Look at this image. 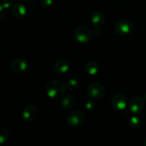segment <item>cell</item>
I'll use <instances>...</instances> for the list:
<instances>
[{
  "mask_svg": "<svg viewBox=\"0 0 146 146\" xmlns=\"http://www.w3.org/2000/svg\"><path fill=\"white\" fill-rule=\"evenodd\" d=\"M66 90V85L58 81H53L48 83L46 86V94L53 99H58L63 97Z\"/></svg>",
  "mask_w": 146,
  "mask_h": 146,
  "instance_id": "1",
  "label": "cell"
},
{
  "mask_svg": "<svg viewBox=\"0 0 146 146\" xmlns=\"http://www.w3.org/2000/svg\"><path fill=\"white\" fill-rule=\"evenodd\" d=\"M74 36L78 42L84 44L91 41L92 38V33L87 27L79 26L74 30Z\"/></svg>",
  "mask_w": 146,
  "mask_h": 146,
  "instance_id": "2",
  "label": "cell"
},
{
  "mask_svg": "<svg viewBox=\"0 0 146 146\" xmlns=\"http://www.w3.org/2000/svg\"><path fill=\"white\" fill-rule=\"evenodd\" d=\"M105 87L100 82H94L87 88V94L93 99H98L105 94Z\"/></svg>",
  "mask_w": 146,
  "mask_h": 146,
  "instance_id": "3",
  "label": "cell"
},
{
  "mask_svg": "<svg viewBox=\"0 0 146 146\" xmlns=\"http://www.w3.org/2000/svg\"><path fill=\"white\" fill-rule=\"evenodd\" d=\"M115 31L121 36L129 35L133 31V24L129 20H119L115 24Z\"/></svg>",
  "mask_w": 146,
  "mask_h": 146,
  "instance_id": "4",
  "label": "cell"
},
{
  "mask_svg": "<svg viewBox=\"0 0 146 146\" xmlns=\"http://www.w3.org/2000/svg\"><path fill=\"white\" fill-rule=\"evenodd\" d=\"M85 120V115L82 111H71L66 118V122L68 125L71 127H78L82 125Z\"/></svg>",
  "mask_w": 146,
  "mask_h": 146,
  "instance_id": "5",
  "label": "cell"
},
{
  "mask_svg": "<svg viewBox=\"0 0 146 146\" xmlns=\"http://www.w3.org/2000/svg\"><path fill=\"white\" fill-rule=\"evenodd\" d=\"M111 105L117 111H123L127 107V99L123 94H115L112 98Z\"/></svg>",
  "mask_w": 146,
  "mask_h": 146,
  "instance_id": "6",
  "label": "cell"
},
{
  "mask_svg": "<svg viewBox=\"0 0 146 146\" xmlns=\"http://www.w3.org/2000/svg\"><path fill=\"white\" fill-rule=\"evenodd\" d=\"M29 64L27 60L24 58H15L10 63V68L14 72L21 74L28 69Z\"/></svg>",
  "mask_w": 146,
  "mask_h": 146,
  "instance_id": "7",
  "label": "cell"
},
{
  "mask_svg": "<svg viewBox=\"0 0 146 146\" xmlns=\"http://www.w3.org/2000/svg\"><path fill=\"white\" fill-rule=\"evenodd\" d=\"M144 105H145V102L141 97L135 96L130 101L128 106H129L130 111L133 113L138 114L143 111Z\"/></svg>",
  "mask_w": 146,
  "mask_h": 146,
  "instance_id": "8",
  "label": "cell"
},
{
  "mask_svg": "<svg viewBox=\"0 0 146 146\" xmlns=\"http://www.w3.org/2000/svg\"><path fill=\"white\" fill-rule=\"evenodd\" d=\"M37 113H38V111H37L36 107L34 105H29L26 106L23 110L21 116L24 121L27 122H31L36 119Z\"/></svg>",
  "mask_w": 146,
  "mask_h": 146,
  "instance_id": "9",
  "label": "cell"
},
{
  "mask_svg": "<svg viewBox=\"0 0 146 146\" xmlns=\"http://www.w3.org/2000/svg\"><path fill=\"white\" fill-rule=\"evenodd\" d=\"M11 13L15 18L18 19H22L27 16V10L24 4L21 3H17L11 7Z\"/></svg>",
  "mask_w": 146,
  "mask_h": 146,
  "instance_id": "10",
  "label": "cell"
},
{
  "mask_svg": "<svg viewBox=\"0 0 146 146\" xmlns=\"http://www.w3.org/2000/svg\"><path fill=\"white\" fill-rule=\"evenodd\" d=\"M70 64L67 60L59 59L55 62L54 65V70L57 74H66L69 70Z\"/></svg>",
  "mask_w": 146,
  "mask_h": 146,
  "instance_id": "11",
  "label": "cell"
},
{
  "mask_svg": "<svg viewBox=\"0 0 146 146\" xmlns=\"http://www.w3.org/2000/svg\"><path fill=\"white\" fill-rule=\"evenodd\" d=\"M91 19L94 27H101L105 24V17H104V14L98 11H94L91 14Z\"/></svg>",
  "mask_w": 146,
  "mask_h": 146,
  "instance_id": "12",
  "label": "cell"
},
{
  "mask_svg": "<svg viewBox=\"0 0 146 146\" xmlns=\"http://www.w3.org/2000/svg\"><path fill=\"white\" fill-rule=\"evenodd\" d=\"M99 68V64L96 61H89L85 66L86 71L91 76H94L98 74Z\"/></svg>",
  "mask_w": 146,
  "mask_h": 146,
  "instance_id": "13",
  "label": "cell"
},
{
  "mask_svg": "<svg viewBox=\"0 0 146 146\" xmlns=\"http://www.w3.org/2000/svg\"><path fill=\"white\" fill-rule=\"evenodd\" d=\"M76 98L71 95H66L63 97L61 105L64 109H71L75 106Z\"/></svg>",
  "mask_w": 146,
  "mask_h": 146,
  "instance_id": "14",
  "label": "cell"
},
{
  "mask_svg": "<svg viewBox=\"0 0 146 146\" xmlns=\"http://www.w3.org/2000/svg\"><path fill=\"white\" fill-rule=\"evenodd\" d=\"M128 123H129L130 127H131L133 129H138L141 125L142 121H141V119L140 118V117L134 115V116H132L130 118L129 122Z\"/></svg>",
  "mask_w": 146,
  "mask_h": 146,
  "instance_id": "15",
  "label": "cell"
},
{
  "mask_svg": "<svg viewBox=\"0 0 146 146\" xmlns=\"http://www.w3.org/2000/svg\"><path fill=\"white\" fill-rule=\"evenodd\" d=\"M9 136V133L8 130L4 127H1L0 128V143H5L8 141Z\"/></svg>",
  "mask_w": 146,
  "mask_h": 146,
  "instance_id": "16",
  "label": "cell"
},
{
  "mask_svg": "<svg viewBox=\"0 0 146 146\" xmlns=\"http://www.w3.org/2000/svg\"><path fill=\"white\" fill-rule=\"evenodd\" d=\"M66 89L69 91H75L78 87V81L76 79H70L66 84Z\"/></svg>",
  "mask_w": 146,
  "mask_h": 146,
  "instance_id": "17",
  "label": "cell"
},
{
  "mask_svg": "<svg viewBox=\"0 0 146 146\" xmlns=\"http://www.w3.org/2000/svg\"><path fill=\"white\" fill-rule=\"evenodd\" d=\"M41 7L45 9H49L53 4V0H41Z\"/></svg>",
  "mask_w": 146,
  "mask_h": 146,
  "instance_id": "18",
  "label": "cell"
},
{
  "mask_svg": "<svg viewBox=\"0 0 146 146\" xmlns=\"http://www.w3.org/2000/svg\"><path fill=\"white\" fill-rule=\"evenodd\" d=\"M11 4H12V0H2L1 6L5 9L9 8Z\"/></svg>",
  "mask_w": 146,
  "mask_h": 146,
  "instance_id": "19",
  "label": "cell"
},
{
  "mask_svg": "<svg viewBox=\"0 0 146 146\" xmlns=\"http://www.w3.org/2000/svg\"><path fill=\"white\" fill-rule=\"evenodd\" d=\"M94 106H95V104H94V102L93 101H88V102H87L86 104V108L88 111H91V110H92L93 108H94Z\"/></svg>",
  "mask_w": 146,
  "mask_h": 146,
  "instance_id": "20",
  "label": "cell"
},
{
  "mask_svg": "<svg viewBox=\"0 0 146 146\" xmlns=\"http://www.w3.org/2000/svg\"><path fill=\"white\" fill-rule=\"evenodd\" d=\"M93 33L94 34L95 36H99L101 34V27H94V30H93Z\"/></svg>",
  "mask_w": 146,
  "mask_h": 146,
  "instance_id": "21",
  "label": "cell"
},
{
  "mask_svg": "<svg viewBox=\"0 0 146 146\" xmlns=\"http://www.w3.org/2000/svg\"><path fill=\"white\" fill-rule=\"evenodd\" d=\"M143 144H144V145L146 146V137H145V139H144V141H143Z\"/></svg>",
  "mask_w": 146,
  "mask_h": 146,
  "instance_id": "22",
  "label": "cell"
},
{
  "mask_svg": "<svg viewBox=\"0 0 146 146\" xmlns=\"http://www.w3.org/2000/svg\"><path fill=\"white\" fill-rule=\"evenodd\" d=\"M145 101H146V94H145Z\"/></svg>",
  "mask_w": 146,
  "mask_h": 146,
  "instance_id": "23",
  "label": "cell"
},
{
  "mask_svg": "<svg viewBox=\"0 0 146 146\" xmlns=\"http://www.w3.org/2000/svg\"><path fill=\"white\" fill-rule=\"evenodd\" d=\"M22 1H27V0H22Z\"/></svg>",
  "mask_w": 146,
  "mask_h": 146,
  "instance_id": "24",
  "label": "cell"
}]
</instances>
